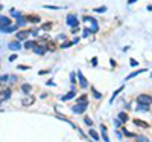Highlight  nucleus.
I'll return each mask as SVG.
<instances>
[{
  "mask_svg": "<svg viewBox=\"0 0 152 142\" xmlns=\"http://www.w3.org/2000/svg\"><path fill=\"white\" fill-rule=\"evenodd\" d=\"M67 25L70 28H78L79 21H78V15L76 14H67Z\"/></svg>",
  "mask_w": 152,
  "mask_h": 142,
  "instance_id": "nucleus-1",
  "label": "nucleus"
},
{
  "mask_svg": "<svg viewBox=\"0 0 152 142\" xmlns=\"http://www.w3.org/2000/svg\"><path fill=\"white\" fill-rule=\"evenodd\" d=\"M29 34H31V31H18L17 32V38L18 40H26V38L29 37Z\"/></svg>",
  "mask_w": 152,
  "mask_h": 142,
  "instance_id": "nucleus-5",
  "label": "nucleus"
},
{
  "mask_svg": "<svg viewBox=\"0 0 152 142\" xmlns=\"http://www.w3.org/2000/svg\"><path fill=\"white\" fill-rule=\"evenodd\" d=\"M148 107H149V105H144V104H138V105H137V110H140V112H146V110H148Z\"/></svg>",
  "mask_w": 152,
  "mask_h": 142,
  "instance_id": "nucleus-14",
  "label": "nucleus"
},
{
  "mask_svg": "<svg viewBox=\"0 0 152 142\" xmlns=\"http://www.w3.org/2000/svg\"><path fill=\"white\" fill-rule=\"evenodd\" d=\"M103 11H106L105 6H102V8H97V9H96V12H103Z\"/></svg>",
  "mask_w": 152,
  "mask_h": 142,
  "instance_id": "nucleus-29",
  "label": "nucleus"
},
{
  "mask_svg": "<svg viewBox=\"0 0 152 142\" xmlns=\"http://www.w3.org/2000/svg\"><path fill=\"white\" fill-rule=\"evenodd\" d=\"M78 78H79V83H81V87H84L85 89L87 86H88V83H87V79H85V76L82 75L81 72H78Z\"/></svg>",
  "mask_w": 152,
  "mask_h": 142,
  "instance_id": "nucleus-6",
  "label": "nucleus"
},
{
  "mask_svg": "<svg viewBox=\"0 0 152 142\" xmlns=\"http://www.w3.org/2000/svg\"><path fill=\"white\" fill-rule=\"evenodd\" d=\"M41 29H44V31H49V29H52V23L49 21V23H44L43 26H41Z\"/></svg>",
  "mask_w": 152,
  "mask_h": 142,
  "instance_id": "nucleus-17",
  "label": "nucleus"
},
{
  "mask_svg": "<svg viewBox=\"0 0 152 142\" xmlns=\"http://www.w3.org/2000/svg\"><path fill=\"white\" fill-rule=\"evenodd\" d=\"M18 29V25H11V26H6V28H2V32H14Z\"/></svg>",
  "mask_w": 152,
  "mask_h": 142,
  "instance_id": "nucleus-7",
  "label": "nucleus"
},
{
  "mask_svg": "<svg viewBox=\"0 0 152 142\" xmlns=\"http://www.w3.org/2000/svg\"><path fill=\"white\" fill-rule=\"evenodd\" d=\"M14 60H17V54H15V55H11V57H9V61H14Z\"/></svg>",
  "mask_w": 152,
  "mask_h": 142,
  "instance_id": "nucleus-30",
  "label": "nucleus"
},
{
  "mask_svg": "<svg viewBox=\"0 0 152 142\" xmlns=\"http://www.w3.org/2000/svg\"><path fill=\"white\" fill-rule=\"evenodd\" d=\"M91 92H93V95H94V98H97V99L102 98V95H101V93H97V92H96V89H93V87H91Z\"/></svg>",
  "mask_w": 152,
  "mask_h": 142,
  "instance_id": "nucleus-20",
  "label": "nucleus"
},
{
  "mask_svg": "<svg viewBox=\"0 0 152 142\" xmlns=\"http://www.w3.org/2000/svg\"><path fill=\"white\" fill-rule=\"evenodd\" d=\"M96 63H97V58H93V60H91V64H93V66H96Z\"/></svg>",
  "mask_w": 152,
  "mask_h": 142,
  "instance_id": "nucleus-31",
  "label": "nucleus"
},
{
  "mask_svg": "<svg viewBox=\"0 0 152 142\" xmlns=\"http://www.w3.org/2000/svg\"><path fill=\"white\" fill-rule=\"evenodd\" d=\"M129 61H131V66H135V64H137V61H135V60H129Z\"/></svg>",
  "mask_w": 152,
  "mask_h": 142,
  "instance_id": "nucleus-32",
  "label": "nucleus"
},
{
  "mask_svg": "<svg viewBox=\"0 0 152 142\" xmlns=\"http://www.w3.org/2000/svg\"><path fill=\"white\" fill-rule=\"evenodd\" d=\"M85 109H87V102H78V105L73 107V112L75 113H84Z\"/></svg>",
  "mask_w": 152,
  "mask_h": 142,
  "instance_id": "nucleus-4",
  "label": "nucleus"
},
{
  "mask_svg": "<svg viewBox=\"0 0 152 142\" xmlns=\"http://www.w3.org/2000/svg\"><path fill=\"white\" fill-rule=\"evenodd\" d=\"M119 118H120V121H123V122L128 121V115L126 113H120V115H119Z\"/></svg>",
  "mask_w": 152,
  "mask_h": 142,
  "instance_id": "nucleus-19",
  "label": "nucleus"
},
{
  "mask_svg": "<svg viewBox=\"0 0 152 142\" xmlns=\"http://www.w3.org/2000/svg\"><path fill=\"white\" fill-rule=\"evenodd\" d=\"M85 98H87V96H81V98L78 99V102H87V99H85Z\"/></svg>",
  "mask_w": 152,
  "mask_h": 142,
  "instance_id": "nucleus-27",
  "label": "nucleus"
},
{
  "mask_svg": "<svg viewBox=\"0 0 152 142\" xmlns=\"http://www.w3.org/2000/svg\"><path fill=\"white\" fill-rule=\"evenodd\" d=\"M35 99L34 98H29V99H23V105H31L32 102H34Z\"/></svg>",
  "mask_w": 152,
  "mask_h": 142,
  "instance_id": "nucleus-15",
  "label": "nucleus"
},
{
  "mask_svg": "<svg viewBox=\"0 0 152 142\" xmlns=\"http://www.w3.org/2000/svg\"><path fill=\"white\" fill-rule=\"evenodd\" d=\"M8 46H9V49H11V50H17V49H20V43H18V41H11Z\"/></svg>",
  "mask_w": 152,
  "mask_h": 142,
  "instance_id": "nucleus-10",
  "label": "nucleus"
},
{
  "mask_svg": "<svg viewBox=\"0 0 152 142\" xmlns=\"http://www.w3.org/2000/svg\"><path fill=\"white\" fill-rule=\"evenodd\" d=\"M0 23H2V28H6V26H9V25H11V20H9L8 17H5V15H2Z\"/></svg>",
  "mask_w": 152,
  "mask_h": 142,
  "instance_id": "nucleus-9",
  "label": "nucleus"
},
{
  "mask_svg": "<svg viewBox=\"0 0 152 142\" xmlns=\"http://www.w3.org/2000/svg\"><path fill=\"white\" fill-rule=\"evenodd\" d=\"M24 47H26V49H35V47H37V41H34V40L26 41V43H24Z\"/></svg>",
  "mask_w": 152,
  "mask_h": 142,
  "instance_id": "nucleus-8",
  "label": "nucleus"
},
{
  "mask_svg": "<svg viewBox=\"0 0 152 142\" xmlns=\"http://www.w3.org/2000/svg\"><path fill=\"white\" fill-rule=\"evenodd\" d=\"M137 141L138 142H149V139H146V138H143V136H137Z\"/></svg>",
  "mask_w": 152,
  "mask_h": 142,
  "instance_id": "nucleus-23",
  "label": "nucleus"
},
{
  "mask_svg": "<svg viewBox=\"0 0 152 142\" xmlns=\"http://www.w3.org/2000/svg\"><path fill=\"white\" fill-rule=\"evenodd\" d=\"M21 89H23V92H31V86H29V84H24Z\"/></svg>",
  "mask_w": 152,
  "mask_h": 142,
  "instance_id": "nucleus-24",
  "label": "nucleus"
},
{
  "mask_svg": "<svg viewBox=\"0 0 152 142\" xmlns=\"http://www.w3.org/2000/svg\"><path fill=\"white\" fill-rule=\"evenodd\" d=\"M90 34H91V29H87V28H85V29H84V34H82V37H88Z\"/></svg>",
  "mask_w": 152,
  "mask_h": 142,
  "instance_id": "nucleus-21",
  "label": "nucleus"
},
{
  "mask_svg": "<svg viewBox=\"0 0 152 142\" xmlns=\"http://www.w3.org/2000/svg\"><path fill=\"white\" fill-rule=\"evenodd\" d=\"M27 17V15H26ZM27 21H40V17H37V15H32V17H27Z\"/></svg>",
  "mask_w": 152,
  "mask_h": 142,
  "instance_id": "nucleus-18",
  "label": "nucleus"
},
{
  "mask_svg": "<svg viewBox=\"0 0 152 142\" xmlns=\"http://www.w3.org/2000/svg\"><path fill=\"white\" fill-rule=\"evenodd\" d=\"M134 2H137V0H128V3L131 5V3H134Z\"/></svg>",
  "mask_w": 152,
  "mask_h": 142,
  "instance_id": "nucleus-33",
  "label": "nucleus"
},
{
  "mask_svg": "<svg viewBox=\"0 0 152 142\" xmlns=\"http://www.w3.org/2000/svg\"><path fill=\"white\" fill-rule=\"evenodd\" d=\"M137 102H138V104H144V105H151L152 104V96H149V95H140V96H137Z\"/></svg>",
  "mask_w": 152,
  "mask_h": 142,
  "instance_id": "nucleus-2",
  "label": "nucleus"
},
{
  "mask_svg": "<svg viewBox=\"0 0 152 142\" xmlns=\"http://www.w3.org/2000/svg\"><path fill=\"white\" fill-rule=\"evenodd\" d=\"M144 72V69H140V70H137V72H132V73H129V75L126 76V79H131V78H134L135 75H138V73H143Z\"/></svg>",
  "mask_w": 152,
  "mask_h": 142,
  "instance_id": "nucleus-11",
  "label": "nucleus"
},
{
  "mask_svg": "<svg viewBox=\"0 0 152 142\" xmlns=\"http://www.w3.org/2000/svg\"><path fill=\"white\" fill-rule=\"evenodd\" d=\"M135 124H137V125H141V127H148V124H143V121H140V119H135Z\"/></svg>",
  "mask_w": 152,
  "mask_h": 142,
  "instance_id": "nucleus-22",
  "label": "nucleus"
},
{
  "mask_svg": "<svg viewBox=\"0 0 152 142\" xmlns=\"http://www.w3.org/2000/svg\"><path fill=\"white\" fill-rule=\"evenodd\" d=\"M73 96H75V92H70V93H67V95L62 96V101H69V99H72Z\"/></svg>",
  "mask_w": 152,
  "mask_h": 142,
  "instance_id": "nucleus-12",
  "label": "nucleus"
},
{
  "mask_svg": "<svg viewBox=\"0 0 152 142\" xmlns=\"http://www.w3.org/2000/svg\"><path fill=\"white\" fill-rule=\"evenodd\" d=\"M151 75H152V73H151Z\"/></svg>",
  "mask_w": 152,
  "mask_h": 142,
  "instance_id": "nucleus-34",
  "label": "nucleus"
},
{
  "mask_svg": "<svg viewBox=\"0 0 152 142\" xmlns=\"http://www.w3.org/2000/svg\"><path fill=\"white\" fill-rule=\"evenodd\" d=\"M46 8L47 9H61L59 6H50V5H46Z\"/></svg>",
  "mask_w": 152,
  "mask_h": 142,
  "instance_id": "nucleus-26",
  "label": "nucleus"
},
{
  "mask_svg": "<svg viewBox=\"0 0 152 142\" xmlns=\"http://www.w3.org/2000/svg\"><path fill=\"white\" fill-rule=\"evenodd\" d=\"M90 136H91L94 141H97V139H99V134L96 133V131H93V130H90Z\"/></svg>",
  "mask_w": 152,
  "mask_h": 142,
  "instance_id": "nucleus-16",
  "label": "nucleus"
},
{
  "mask_svg": "<svg viewBox=\"0 0 152 142\" xmlns=\"http://www.w3.org/2000/svg\"><path fill=\"white\" fill-rule=\"evenodd\" d=\"M9 96H11V90H9V89H6L5 92L2 93V99H8Z\"/></svg>",
  "mask_w": 152,
  "mask_h": 142,
  "instance_id": "nucleus-13",
  "label": "nucleus"
},
{
  "mask_svg": "<svg viewBox=\"0 0 152 142\" xmlns=\"http://www.w3.org/2000/svg\"><path fill=\"white\" fill-rule=\"evenodd\" d=\"M84 21H90V23H91V32H97V31H99L97 21H96L93 17H88V15H85V17H84Z\"/></svg>",
  "mask_w": 152,
  "mask_h": 142,
  "instance_id": "nucleus-3",
  "label": "nucleus"
},
{
  "mask_svg": "<svg viewBox=\"0 0 152 142\" xmlns=\"http://www.w3.org/2000/svg\"><path fill=\"white\" fill-rule=\"evenodd\" d=\"M72 44H73V41H67V43H66V44H62L61 47H62V49H64V47H70Z\"/></svg>",
  "mask_w": 152,
  "mask_h": 142,
  "instance_id": "nucleus-25",
  "label": "nucleus"
},
{
  "mask_svg": "<svg viewBox=\"0 0 152 142\" xmlns=\"http://www.w3.org/2000/svg\"><path fill=\"white\" fill-rule=\"evenodd\" d=\"M84 122H85L87 125H91V124H93V122H91V119H90V118H85V121H84Z\"/></svg>",
  "mask_w": 152,
  "mask_h": 142,
  "instance_id": "nucleus-28",
  "label": "nucleus"
}]
</instances>
